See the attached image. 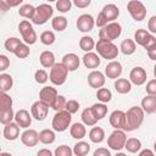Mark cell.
Wrapping results in <instances>:
<instances>
[{
    "label": "cell",
    "instance_id": "6da1fadb",
    "mask_svg": "<svg viewBox=\"0 0 156 156\" xmlns=\"http://www.w3.org/2000/svg\"><path fill=\"white\" fill-rule=\"evenodd\" d=\"M144 121V111L139 106L130 107L124 112V128L123 132H132L138 129Z\"/></svg>",
    "mask_w": 156,
    "mask_h": 156
},
{
    "label": "cell",
    "instance_id": "7a4b0ae2",
    "mask_svg": "<svg viewBox=\"0 0 156 156\" xmlns=\"http://www.w3.org/2000/svg\"><path fill=\"white\" fill-rule=\"evenodd\" d=\"M95 49L99 56H101L105 60H110V61H113V58H116L119 52L118 48L112 41H106V40H100V39L98 40V43H95Z\"/></svg>",
    "mask_w": 156,
    "mask_h": 156
},
{
    "label": "cell",
    "instance_id": "3957f363",
    "mask_svg": "<svg viewBox=\"0 0 156 156\" xmlns=\"http://www.w3.org/2000/svg\"><path fill=\"white\" fill-rule=\"evenodd\" d=\"M122 33V27L118 22H110L99 30V39L106 41H113Z\"/></svg>",
    "mask_w": 156,
    "mask_h": 156
},
{
    "label": "cell",
    "instance_id": "277c9868",
    "mask_svg": "<svg viewBox=\"0 0 156 156\" xmlns=\"http://www.w3.org/2000/svg\"><path fill=\"white\" fill-rule=\"evenodd\" d=\"M71 122H72V115L68 113L66 110H62L55 113V116L52 117L51 126L55 132H65L71 126Z\"/></svg>",
    "mask_w": 156,
    "mask_h": 156
},
{
    "label": "cell",
    "instance_id": "5b68a950",
    "mask_svg": "<svg viewBox=\"0 0 156 156\" xmlns=\"http://www.w3.org/2000/svg\"><path fill=\"white\" fill-rule=\"evenodd\" d=\"M54 15V10L49 4H40L39 6L35 7L34 15L32 17V22L34 24L41 26L44 23H46Z\"/></svg>",
    "mask_w": 156,
    "mask_h": 156
},
{
    "label": "cell",
    "instance_id": "8992f818",
    "mask_svg": "<svg viewBox=\"0 0 156 156\" xmlns=\"http://www.w3.org/2000/svg\"><path fill=\"white\" fill-rule=\"evenodd\" d=\"M67 74H68L67 68L61 62L58 63L55 62V65L50 68L49 79L54 85H62L67 79Z\"/></svg>",
    "mask_w": 156,
    "mask_h": 156
},
{
    "label": "cell",
    "instance_id": "52a82bcc",
    "mask_svg": "<svg viewBox=\"0 0 156 156\" xmlns=\"http://www.w3.org/2000/svg\"><path fill=\"white\" fill-rule=\"evenodd\" d=\"M134 43L141 45L145 50H149L156 46V38L155 35L150 34L147 30L140 28V29H136V32L134 33Z\"/></svg>",
    "mask_w": 156,
    "mask_h": 156
},
{
    "label": "cell",
    "instance_id": "ba28073f",
    "mask_svg": "<svg viewBox=\"0 0 156 156\" xmlns=\"http://www.w3.org/2000/svg\"><path fill=\"white\" fill-rule=\"evenodd\" d=\"M18 29H20L22 39L24 40L26 44H28V45L35 44V41H37V33L33 29V26H32V23L28 20H22L20 22V24H18Z\"/></svg>",
    "mask_w": 156,
    "mask_h": 156
},
{
    "label": "cell",
    "instance_id": "9c48e42d",
    "mask_svg": "<svg viewBox=\"0 0 156 156\" xmlns=\"http://www.w3.org/2000/svg\"><path fill=\"white\" fill-rule=\"evenodd\" d=\"M127 10H128L129 15L132 16V18L134 21H138V22L145 20L146 12H147L144 4L141 1H138V0H130L127 4Z\"/></svg>",
    "mask_w": 156,
    "mask_h": 156
},
{
    "label": "cell",
    "instance_id": "30bf717a",
    "mask_svg": "<svg viewBox=\"0 0 156 156\" xmlns=\"http://www.w3.org/2000/svg\"><path fill=\"white\" fill-rule=\"evenodd\" d=\"M126 140H127L126 133L121 129H115L107 138V145L110 149H112L115 151H119L124 147Z\"/></svg>",
    "mask_w": 156,
    "mask_h": 156
},
{
    "label": "cell",
    "instance_id": "8fae6325",
    "mask_svg": "<svg viewBox=\"0 0 156 156\" xmlns=\"http://www.w3.org/2000/svg\"><path fill=\"white\" fill-rule=\"evenodd\" d=\"M48 112H49V106L40 100L35 101L30 107V116L37 121H44L48 116Z\"/></svg>",
    "mask_w": 156,
    "mask_h": 156
},
{
    "label": "cell",
    "instance_id": "7c38bea8",
    "mask_svg": "<svg viewBox=\"0 0 156 156\" xmlns=\"http://www.w3.org/2000/svg\"><path fill=\"white\" fill-rule=\"evenodd\" d=\"M77 28H78V30L79 32H82V33H88V32H90L93 28H94V26H95V20H94V17L91 16V15H89V13H83V15H80L78 18H77Z\"/></svg>",
    "mask_w": 156,
    "mask_h": 156
},
{
    "label": "cell",
    "instance_id": "4fadbf2b",
    "mask_svg": "<svg viewBox=\"0 0 156 156\" xmlns=\"http://www.w3.org/2000/svg\"><path fill=\"white\" fill-rule=\"evenodd\" d=\"M146 78H147L146 71L140 66L132 68V71L129 73V82L135 85H143L146 82Z\"/></svg>",
    "mask_w": 156,
    "mask_h": 156
},
{
    "label": "cell",
    "instance_id": "5bb4252c",
    "mask_svg": "<svg viewBox=\"0 0 156 156\" xmlns=\"http://www.w3.org/2000/svg\"><path fill=\"white\" fill-rule=\"evenodd\" d=\"M15 123L20 127V128H24V129H28V127L32 124V116L29 115V112L24 108H21L18 110L16 113H15Z\"/></svg>",
    "mask_w": 156,
    "mask_h": 156
},
{
    "label": "cell",
    "instance_id": "9a60e30c",
    "mask_svg": "<svg viewBox=\"0 0 156 156\" xmlns=\"http://www.w3.org/2000/svg\"><path fill=\"white\" fill-rule=\"evenodd\" d=\"M57 90L54 87H44L41 88V90L39 91V100L45 102L49 107L52 105V102L55 101L56 96H57Z\"/></svg>",
    "mask_w": 156,
    "mask_h": 156
},
{
    "label": "cell",
    "instance_id": "2e32d148",
    "mask_svg": "<svg viewBox=\"0 0 156 156\" xmlns=\"http://www.w3.org/2000/svg\"><path fill=\"white\" fill-rule=\"evenodd\" d=\"M21 141L23 145L28 146V147H33L39 143V136H38V132L35 129H26L22 134H21Z\"/></svg>",
    "mask_w": 156,
    "mask_h": 156
},
{
    "label": "cell",
    "instance_id": "e0dca14e",
    "mask_svg": "<svg viewBox=\"0 0 156 156\" xmlns=\"http://www.w3.org/2000/svg\"><path fill=\"white\" fill-rule=\"evenodd\" d=\"M68 72H73V71H77L79 68V65H80V60L79 57L73 54V52H68L63 57H62V62H61Z\"/></svg>",
    "mask_w": 156,
    "mask_h": 156
},
{
    "label": "cell",
    "instance_id": "ac0fdd59",
    "mask_svg": "<svg viewBox=\"0 0 156 156\" xmlns=\"http://www.w3.org/2000/svg\"><path fill=\"white\" fill-rule=\"evenodd\" d=\"M106 82V78H105V74L100 71H91L89 74H88V83L91 88H95V89H100L102 88V85L105 84Z\"/></svg>",
    "mask_w": 156,
    "mask_h": 156
},
{
    "label": "cell",
    "instance_id": "d6986e66",
    "mask_svg": "<svg viewBox=\"0 0 156 156\" xmlns=\"http://www.w3.org/2000/svg\"><path fill=\"white\" fill-rule=\"evenodd\" d=\"M105 74L110 79H117L122 74V65L118 61H111L105 67Z\"/></svg>",
    "mask_w": 156,
    "mask_h": 156
},
{
    "label": "cell",
    "instance_id": "ffe728a7",
    "mask_svg": "<svg viewBox=\"0 0 156 156\" xmlns=\"http://www.w3.org/2000/svg\"><path fill=\"white\" fill-rule=\"evenodd\" d=\"M101 13L105 16L107 23L110 22H115V20H117V17L119 16V9L117 5L115 4H107L102 7Z\"/></svg>",
    "mask_w": 156,
    "mask_h": 156
},
{
    "label": "cell",
    "instance_id": "44dd1931",
    "mask_svg": "<svg viewBox=\"0 0 156 156\" xmlns=\"http://www.w3.org/2000/svg\"><path fill=\"white\" fill-rule=\"evenodd\" d=\"M82 61H83V65L87 67V68H90V69H95L100 66V56L95 52H85L84 56L82 57Z\"/></svg>",
    "mask_w": 156,
    "mask_h": 156
},
{
    "label": "cell",
    "instance_id": "7402d4cb",
    "mask_svg": "<svg viewBox=\"0 0 156 156\" xmlns=\"http://www.w3.org/2000/svg\"><path fill=\"white\" fill-rule=\"evenodd\" d=\"M110 124L115 129L123 130L124 128V112L121 110H116L110 115Z\"/></svg>",
    "mask_w": 156,
    "mask_h": 156
},
{
    "label": "cell",
    "instance_id": "603a6c76",
    "mask_svg": "<svg viewBox=\"0 0 156 156\" xmlns=\"http://www.w3.org/2000/svg\"><path fill=\"white\" fill-rule=\"evenodd\" d=\"M144 113L152 115L156 112V96L154 95H146L141 100V107H140Z\"/></svg>",
    "mask_w": 156,
    "mask_h": 156
},
{
    "label": "cell",
    "instance_id": "cb8c5ba5",
    "mask_svg": "<svg viewBox=\"0 0 156 156\" xmlns=\"http://www.w3.org/2000/svg\"><path fill=\"white\" fill-rule=\"evenodd\" d=\"M4 136L7 140H16L20 136V127L15 122L6 124L4 128Z\"/></svg>",
    "mask_w": 156,
    "mask_h": 156
},
{
    "label": "cell",
    "instance_id": "d4e9b609",
    "mask_svg": "<svg viewBox=\"0 0 156 156\" xmlns=\"http://www.w3.org/2000/svg\"><path fill=\"white\" fill-rule=\"evenodd\" d=\"M69 134H71V136L74 138V139H78V140L83 139V138L85 136V134H87L85 126H84L83 123H79V122L73 123V124L69 127Z\"/></svg>",
    "mask_w": 156,
    "mask_h": 156
},
{
    "label": "cell",
    "instance_id": "484cf974",
    "mask_svg": "<svg viewBox=\"0 0 156 156\" xmlns=\"http://www.w3.org/2000/svg\"><path fill=\"white\" fill-rule=\"evenodd\" d=\"M39 61H40V65L45 68H51L54 65H55V55L52 51H49V50H45L40 54L39 56Z\"/></svg>",
    "mask_w": 156,
    "mask_h": 156
},
{
    "label": "cell",
    "instance_id": "4316f807",
    "mask_svg": "<svg viewBox=\"0 0 156 156\" xmlns=\"http://www.w3.org/2000/svg\"><path fill=\"white\" fill-rule=\"evenodd\" d=\"M115 89L119 94H128L132 90V83L126 78H117L115 82Z\"/></svg>",
    "mask_w": 156,
    "mask_h": 156
},
{
    "label": "cell",
    "instance_id": "83f0119b",
    "mask_svg": "<svg viewBox=\"0 0 156 156\" xmlns=\"http://www.w3.org/2000/svg\"><path fill=\"white\" fill-rule=\"evenodd\" d=\"M90 111L94 116V118L96 121H100L102 119L106 113H107V106L105 104H101V102H98V104H94L91 107H90Z\"/></svg>",
    "mask_w": 156,
    "mask_h": 156
},
{
    "label": "cell",
    "instance_id": "f1b7e54d",
    "mask_svg": "<svg viewBox=\"0 0 156 156\" xmlns=\"http://www.w3.org/2000/svg\"><path fill=\"white\" fill-rule=\"evenodd\" d=\"M89 139L95 144L102 143L105 139V130L101 127H93L89 132Z\"/></svg>",
    "mask_w": 156,
    "mask_h": 156
},
{
    "label": "cell",
    "instance_id": "f546056e",
    "mask_svg": "<svg viewBox=\"0 0 156 156\" xmlns=\"http://www.w3.org/2000/svg\"><path fill=\"white\" fill-rule=\"evenodd\" d=\"M38 136H39V141L45 144V145L52 144L55 141V139H56L55 132L51 130V129H43L40 133H38Z\"/></svg>",
    "mask_w": 156,
    "mask_h": 156
},
{
    "label": "cell",
    "instance_id": "4dcf8cb0",
    "mask_svg": "<svg viewBox=\"0 0 156 156\" xmlns=\"http://www.w3.org/2000/svg\"><path fill=\"white\" fill-rule=\"evenodd\" d=\"M119 49H121V52L124 54V55H132L135 52L136 50V45L134 43L133 39H124L121 45H119Z\"/></svg>",
    "mask_w": 156,
    "mask_h": 156
},
{
    "label": "cell",
    "instance_id": "1f68e13d",
    "mask_svg": "<svg viewBox=\"0 0 156 156\" xmlns=\"http://www.w3.org/2000/svg\"><path fill=\"white\" fill-rule=\"evenodd\" d=\"M13 85V79L9 73L0 74V91L7 93Z\"/></svg>",
    "mask_w": 156,
    "mask_h": 156
},
{
    "label": "cell",
    "instance_id": "d6a6232c",
    "mask_svg": "<svg viewBox=\"0 0 156 156\" xmlns=\"http://www.w3.org/2000/svg\"><path fill=\"white\" fill-rule=\"evenodd\" d=\"M89 151H90V145L87 141H78L72 149V152L76 156H85L88 155Z\"/></svg>",
    "mask_w": 156,
    "mask_h": 156
},
{
    "label": "cell",
    "instance_id": "836d02e7",
    "mask_svg": "<svg viewBox=\"0 0 156 156\" xmlns=\"http://www.w3.org/2000/svg\"><path fill=\"white\" fill-rule=\"evenodd\" d=\"M79 48L85 51V52H90L94 48H95V41L91 37H88V35H84L80 38L79 40Z\"/></svg>",
    "mask_w": 156,
    "mask_h": 156
},
{
    "label": "cell",
    "instance_id": "e575fe53",
    "mask_svg": "<svg viewBox=\"0 0 156 156\" xmlns=\"http://www.w3.org/2000/svg\"><path fill=\"white\" fill-rule=\"evenodd\" d=\"M124 147L127 149V151H129L132 154H135L141 149V141L136 138H129V139L126 140Z\"/></svg>",
    "mask_w": 156,
    "mask_h": 156
},
{
    "label": "cell",
    "instance_id": "d590c367",
    "mask_svg": "<svg viewBox=\"0 0 156 156\" xmlns=\"http://www.w3.org/2000/svg\"><path fill=\"white\" fill-rule=\"evenodd\" d=\"M51 26L56 32H62L67 27V18L63 16H56L51 21Z\"/></svg>",
    "mask_w": 156,
    "mask_h": 156
},
{
    "label": "cell",
    "instance_id": "8d00e7d4",
    "mask_svg": "<svg viewBox=\"0 0 156 156\" xmlns=\"http://www.w3.org/2000/svg\"><path fill=\"white\" fill-rule=\"evenodd\" d=\"M80 117H82L83 124H84V126H88V127L95 126L96 122H98V121L94 118V116H93V113H91V111H90V107L84 108L83 112H82V115H80Z\"/></svg>",
    "mask_w": 156,
    "mask_h": 156
},
{
    "label": "cell",
    "instance_id": "74e56055",
    "mask_svg": "<svg viewBox=\"0 0 156 156\" xmlns=\"http://www.w3.org/2000/svg\"><path fill=\"white\" fill-rule=\"evenodd\" d=\"M13 117H15V112H13L12 107L6 108V110H0V123L1 124L6 126V124L11 123Z\"/></svg>",
    "mask_w": 156,
    "mask_h": 156
},
{
    "label": "cell",
    "instance_id": "f35d334b",
    "mask_svg": "<svg viewBox=\"0 0 156 156\" xmlns=\"http://www.w3.org/2000/svg\"><path fill=\"white\" fill-rule=\"evenodd\" d=\"M96 98H98V100H99L101 104H106V102L111 101V99H112V93H111V90L107 89V88H100V89H98V91H96Z\"/></svg>",
    "mask_w": 156,
    "mask_h": 156
},
{
    "label": "cell",
    "instance_id": "ab89813d",
    "mask_svg": "<svg viewBox=\"0 0 156 156\" xmlns=\"http://www.w3.org/2000/svg\"><path fill=\"white\" fill-rule=\"evenodd\" d=\"M34 11H35V7H34L33 5H30V4H24V5H22V6L20 7L18 13H20V16H22L23 18H29V20H32V17H33V15H34Z\"/></svg>",
    "mask_w": 156,
    "mask_h": 156
},
{
    "label": "cell",
    "instance_id": "60d3db41",
    "mask_svg": "<svg viewBox=\"0 0 156 156\" xmlns=\"http://www.w3.org/2000/svg\"><path fill=\"white\" fill-rule=\"evenodd\" d=\"M20 44H22V41H21V39H18V38H16V37H12V38H9V39H6L5 40V49L9 51V52H15L16 51V49L20 46Z\"/></svg>",
    "mask_w": 156,
    "mask_h": 156
},
{
    "label": "cell",
    "instance_id": "b9f144b4",
    "mask_svg": "<svg viewBox=\"0 0 156 156\" xmlns=\"http://www.w3.org/2000/svg\"><path fill=\"white\" fill-rule=\"evenodd\" d=\"M12 107V98L4 91H0V110H6Z\"/></svg>",
    "mask_w": 156,
    "mask_h": 156
},
{
    "label": "cell",
    "instance_id": "7bdbcfd3",
    "mask_svg": "<svg viewBox=\"0 0 156 156\" xmlns=\"http://www.w3.org/2000/svg\"><path fill=\"white\" fill-rule=\"evenodd\" d=\"M55 39H56L55 38V34L51 30H44L40 34V41L44 45H52L55 43Z\"/></svg>",
    "mask_w": 156,
    "mask_h": 156
},
{
    "label": "cell",
    "instance_id": "ee69618b",
    "mask_svg": "<svg viewBox=\"0 0 156 156\" xmlns=\"http://www.w3.org/2000/svg\"><path fill=\"white\" fill-rule=\"evenodd\" d=\"M15 55H16V57H18V58H26V57H28L29 56V54H30V49H29V46L27 45V44H20V46L16 49V51L13 52Z\"/></svg>",
    "mask_w": 156,
    "mask_h": 156
},
{
    "label": "cell",
    "instance_id": "f6af8a7d",
    "mask_svg": "<svg viewBox=\"0 0 156 156\" xmlns=\"http://www.w3.org/2000/svg\"><path fill=\"white\" fill-rule=\"evenodd\" d=\"M66 102H67V100H66V98H65L63 95H57L56 99H55V101L52 102V105H51L50 107H52L56 112H58V111L65 110Z\"/></svg>",
    "mask_w": 156,
    "mask_h": 156
},
{
    "label": "cell",
    "instance_id": "bcb514c9",
    "mask_svg": "<svg viewBox=\"0 0 156 156\" xmlns=\"http://www.w3.org/2000/svg\"><path fill=\"white\" fill-rule=\"evenodd\" d=\"M71 7H72V1L71 0H58V1H56V9L62 13L68 12L71 10Z\"/></svg>",
    "mask_w": 156,
    "mask_h": 156
},
{
    "label": "cell",
    "instance_id": "7dc6e473",
    "mask_svg": "<svg viewBox=\"0 0 156 156\" xmlns=\"http://www.w3.org/2000/svg\"><path fill=\"white\" fill-rule=\"evenodd\" d=\"M72 149L67 145H60L55 149L54 156H72Z\"/></svg>",
    "mask_w": 156,
    "mask_h": 156
},
{
    "label": "cell",
    "instance_id": "c3c4849f",
    "mask_svg": "<svg viewBox=\"0 0 156 156\" xmlns=\"http://www.w3.org/2000/svg\"><path fill=\"white\" fill-rule=\"evenodd\" d=\"M34 78H35V82L39 83V84H45L49 79V76L46 73L45 69H37L35 73H34Z\"/></svg>",
    "mask_w": 156,
    "mask_h": 156
},
{
    "label": "cell",
    "instance_id": "681fc988",
    "mask_svg": "<svg viewBox=\"0 0 156 156\" xmlns=\"http://www.w3.org/2000/svg\"><path fill=\"white\" fill-rule=\"evenodd\" d=\"M65 110H66L68 113L73 115V113L78 112V110H79V102H78L77 100H68V101L66 102Z\"/></svg>",
    "mask_w": 156,
    "mask_h": 156
},
{
    "label": "cell",
    "instance_id": "f907efd6",
    "mask_svg": "<svg viewBox=\"0 0 156 156\" xmlns=\"http://www.w3.org/2000/svg\"><path fill=\"white\" fill-rule=\"evenodd\" d=\"M146 94L156 96V79H151L146 84Z\"/></svg>",
    "mask_w": 156,
    "mask_h": 156
},
{
    "label": "cell",
    "instance_id": "816d5d0a",
    "mask_svg": "<svg viewBox=\"0 0 156 156\" xmlns=\"http://www.w3.org/2000/svg\"><path fill=\"white\" fill-rule=\"evenodd\" d=\"M10 67V58L6 55H0V72L6 71Z\"/></svg>",
    "mask_w": 156,
    "mask_h": 156
},
{
    "label": "cell",
    "instance_id": "f5cc1de1",
    "mask_svg": "<svg viewBox=\"0 0 156 156\" xmlns=\"http://www.w3.org/2000/svg\"><path fill=\"white\" fill-rule=\"evenodd\" d=\"M147 28H149V33L150 34H155L156 33V16H151L150 20H149V23H147Z\"/></svg>",
    "mask_w": 156,
    "mask_h": 156
},
{
    "label": "cell",
    "instance_id": "db71d44e",
    "mask_svg": "<svg viewBox=\"0 0 156 156\" xmlns=\"http://www.w3.org/2000/svg\"><path fill=\"white\" fill-rule=\"evenodd\" d=\"M95 24H96L98 27H100V28H102V27H105V26L107 24V21H106V18H105V16L101 13V11L99 12V15H98V17H96V20H95Z\"/></svg>",
    "mask_w": 156,
    "mask_h": 156
},
{
    "label": "cell",
    "instance_id": "11a10c76",
    "mask_svg": "<svg viewBox=\"0 0 156 156\" xmlns=\"http://www.w3.org/2000/svg\"><path fill=\"white\" fill-rule=\"evenodd\" d=\"M93 156H111V154H110V151L106 147H98L94 151Z\"/></svg>",
    "mask_w": 156,
    "mask_h": 156
},
{
    "label": "cell",
    "instance_id": "9f6ffc18",
    "mask_svg": "<svg viewBox=\"0 0 156 156\" xmlns=\"http://www.w3.org/2000/svg\"><path fill=\"white\" fill-rule=\"evenodd\" d=\"M73 4L79 9H85L90 5V0H74Z\"/></svg>",
    "mask_w": 156,
    "mask_h": 156
},
{
    "label": "cell",
    "instance_id": "6f0895ef",
    "mask_svg": "<svg viewBox=\"0 0 156 156\" xmlns=\"http://www.w3.org/2000/svg\"><path fill=\"white\" fill-rule=\"evenodd\" d=\"M37 156H54V155L49 149H40L37 152Z\"/></svg>",
    "mask_w": 156,
    "mask_h": 156
},
{
    "label": "cell",
    "instance_id": "680465c9",
    "mask_svg": "<svg viewBox=\"0 0 156 156\" xmlns=\"http://www.w3.org/2000/svg\"><path fill=\"white\" fill-rule=\"evenodd\" d=\"M146 52H147V55H149V57H150L151 60H156V46H154V48L146 50Z\"/></svg>",
    "mask_w": 156,
    "mask_h": 156
},
{
    "label": "cell",
    "instance_id": "91938a15",
    "mask_svg": "<svg viewBox=\"0 0 156 156\" xmlns=\"http://www.w3.org/2000/svg\"><path fill=\"white\" fill-rule=\"evenodd\" d=\"M139 156H155V154L150 149H144V150H141L139 152Z\"/></svg>",
    "mask_w": 156,
    "mask_h": 156
},
{
    "label": "cell",
    "instance_id": "94428289",
    "mask_svg": "<svg viewBox=\"0 0 156 156\" xmlns=\"http://www.w3.org/2000/svg\"><path fill=\"white\" fill-rule=\"evenodd\" d=\"M5 1H6V4H7V6H9V7H15V6H18V5H21V4H22V0H15V1L5 0Z\"/></svg>",
    "mask_w": 156,
    "mask_h": 156
},
{
    "label": "cell",
    "instance_id": "6125c7cd",
    "mask_svg": "<svg viewBox=\"0 0 156 156\" xmlns=\"http://www.w3.org/2000/svg\"><path fill=\"white\" fill-rule=\"evenodd\" d=\"M10 7L7 6V4H6V1L5 0H0V10L1 11H7Z\"/></svg>",
    "mask_w": 156,
    "mask_h": 156
},
{
    "label": "cell",
    "instance_id": "be15d7a7",
    "mask_svg": "<svg viewBox=\"0 0 156 156\" xmlns=\"http://www.w3.org/2000/svg\"><path fill=\"white\" fill-rule=\"evenodd\" d=\"M0 156H12V155H11L10 152H2V151H1V152H0Z\"/></svg>",
    "mask_w": 156,
    "mask_h": 156
},
{
    "label": "cell",
    "instance_id": "e7e4bbea",
    "mask_svg": "<svg viewBox=\"0 0 156 156\" xmlns=\"http://www.w3.org/2000/svg\"><path fill=\"white\" fill-rule=\"evenodd\" d=\"M115 156H127V155H126L124 152H117V154H116Z\"/></svg>",
    "mask_w": 156,
    "mask_h": 156
},
{
    "label": "cell",
    "instance_id": "03108f58",
    "mask_svg": "<svg viewBox=\"0 0 156 156\" xmlns=\"http://www.w3.org/2000/svg\"><path fill=\"white\" fill-rule=\"evenodd\" d=\"M0 152H1V146H0Z\"/></svg>",
    "mask_w": 156,
    "mask_h": 156
}]
</instances>
